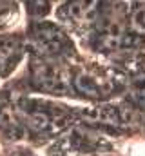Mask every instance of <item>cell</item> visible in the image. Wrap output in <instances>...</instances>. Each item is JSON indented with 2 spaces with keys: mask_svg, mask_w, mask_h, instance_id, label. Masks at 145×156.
<instances>
[{
  "mask_svg": "<svg viewBox=\"0 0 145 156\" xmlns=\"http://www.w3.org/2000/svg\"><path fill=\"white\" fill-rule=\"evenodd\" d=\"M123 38V22L120 16H111L107 18L105 26H104V35L102 40L107 47H116Z\"/></svg>",
  "mask_w": 145,
  "mask_h": 156,
  "instance_id": "obj_1",
  "label": "cell"
},
{
  "mask_svg": "<svg viewBox=\"0 0 145 156\" xmlns=\"http://www.w3.org/2000/svg\"><path fill=\"white\" fill-rule=\"evenodd\" d=\"M98 4L100 0H71L67 5V15L76 22L85 20L98 9Z\"/></svg>",
  "mask_w": 145,
  "mask_h": 156,
  "instance_id": "obj_2",
  "label": "cell"
},
{
  "mask_svg": "<svg viewBox=\"0 0 145 156\" xmlns=\"http://www.w3.org/2000/svg\"><path fill=\"white\" fill-rule=\"evenodd\" d=\"M76 87H78V91H82V93H87V94H100V85L93 80L91 76H85V75H82V76L76 78Z\"/></svg>",
  "mask_w": 145,
  "mask_h": 156,
  "instance_id": "obj_3",
  "label": "cell"
},
{
  "mask_svg": "<svg viewBox=\"0 0 145 156\" xmlns=\"http://www.w3.org/2000/svg\"><path fill=\"white\" fill-rule=\"evenodd\" d=\"M131 24H133L134 29L145 31V5H140L138 9H134L133 18H131Z\"/></svg>",
  "mask_w": 145,
  "mask_h": 156,
  "instance_id": "obj_4",
  "label": "cell"
}]
</instances>
